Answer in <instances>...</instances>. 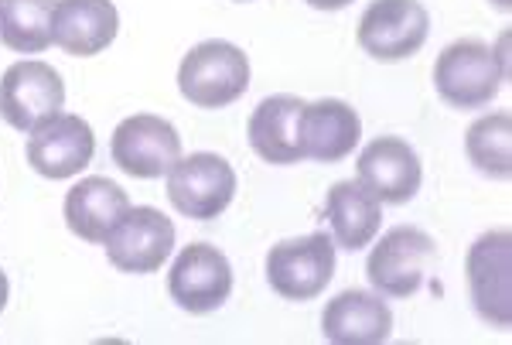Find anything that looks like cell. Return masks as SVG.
Masks as SVG:
<instances>
[{"instance_id": "9c48e42d", "label": "cell", "mask_w": 512, "mask_h": 345, "mask_svg": "<svg viewBox=\"0 0 512 345\" xmlns=\"http://www.w3.org/2000/svg\"><path fill=\"white\" fill-rule=\"evenodd\" d=\"M65 106V82L48 62H14L0 79V117L31 134Z\"/></svg>"}, {"instance_id": "277c9868", "label": "cell", "mask_w": 512, "mask_h": 345, "mask_svg": "<svg viewBox=\"0 0 512 345\" xmlns=\"http://www.w3.org/2000/svg\"><path fill=\"white\" fill-rule=\"evenodd\" d=\"M335 277V240L328 233H311L301 240H284L267 253V281L284 301L318 298Z\"/></svg>"}, {"instance_id": "ffe728a7", "label": "cell", "mask_w": 512, "mask_h": 345, "mask_svg": "<svg viewBox=\"0 0 512 345\" xmlns=\"http://www.w3.org/2000/svg\"><path fill=\"white\" fill-rule=\"evenodd\" d=\"M55 0H0V41L11 52L38 55L52 45Z\"/></svg>"}, {"instance_id": "7a4b0ae2", "label": "cell", "mask_w": 512, "mask_h": 345, "mask_svg": "<svg viewBox=\"0 0 512 345\" xmlns=\"http://www.w3.org/2000/svg\"><path fill=\"white\" fill-rule=\"evenodd\" d=\"M178 89L198 110H222L250 89V59L233 41L209 38L181 59Z\"/></svg>"}, {"instance_id": "9a60e30c", "label": "cell", "mask_w": 512, "mask_h": 345, "mask_svg": "<svg viewBox=\"0 0 512 345\" xmlns=\"http://www.w3.org/2000/svg\"><path fill=\"white\" fill-rule=\"evenodd\" d=\"M120 31V14L113 0H55L52 41L65 55L89 59L113 45Z\"/></svg>"}, {"instance_id": "cb8c5ba5", "label": "cell", "mask_w": 512, "mask_h": 345, "mask_svg": "<svg viewBox=\"0 0 512 345\" xmlns=\"http://www.w3.org/2000/svg\"><path fill=\"white\" fill-rule=\"evenodd\" d=\"M495 7H499V11H509V0H492Z\"/></svg>"}, {"instance_id": "3957f363", "label": "cell", "mask_w": 512, "mask_h": 345, "mask_svg": "<svg viewBox=\"0 0 512 345\" xmlns=\"http://www.w3.org/2000/svg\"><path fill=\"white\" fill-rule=\"evenodd\" d=\"M236 195V171L226 158L212 151H198L178 158L168 171V199L188 219L209 223L229 209Z\"/></svg>"}, {"instance_id": "7402d4cb", "label": "cell", "mask_w": 512, "mask_h": 345, "mask_svg": "<svg viewBox=\"0 0 512 345\" xmlns=\"http://www.w3.org/2000/svg\"><path fill=\"white\" fill-rule=\"evenodd\" d=\"M304 4H311L315 11H342V7H349L352 0H304Z\"/></svg>"}, {"instance_id": "8fae6325", "label": "cell", "mask_w": 512, "mask_h": 345, "mask_svg": "<svg viewBox=\"0 0 512 345\" xmlns=\"http://www.w3.org/2000/svg\"><path fill=\"white\" fill-rule=\"evenodd\" d=\"M110 154L130 178H164L181 158V137L175 123L154 113H137L113 130Z\"/></svg>"}, {"instance_id": "d6986e66", "label": "cell", "mask_w": 512, "mask_h": 345, "mask_svg": "<svg viewBox=\"0 0 512 345\" xmlns=\"http://www.w3.org/2000/svg\"><path fill=\"white\" fill-rule=\"evenodd\" d=\"M328 223H332V240L342 250H362L376 240L379 226H383V205L373 199L362 182H338L328 192Z\"/></svg>"}, {"instance_id": "7c38bea8", "label": "cell", "mask_w": 512, "mask_h": 345, "mask_svg": "<svg viewBox=\"0 0 512 345\" xmlns=\"http://www.w3.org/2000/svg\"><path fill=\"white\" fill-rule=\"evenodd\" d=\"M93 151V127L76 113H55L28 137V164L41 178H52V182L79 175L93 161Z\"/></svg>"}, {"instance_id": "4fadbf2b", "label": "cell", "mask_w": 512, "mask_h": 345, "mask_svg": "<svg viewBox=\"0 0 512 345\" xmlns=\"http://www.w3.org/2000/svg\"><path fill=\"white\" fill-rule=\"evenodd\" d=\"M359 182L373 192L379 205H403L420 192V168L417 151L403 137H376L359 154Z\"/></svg>"}, {"instance_id": "ba28073f", "label": "cell", "mask_w": 512, "mask_h": 345, "mask_svg": "<svg viewBox=\"0 0 512 345\" xmlns=\"http://www.w3.org/2000/svg\"><path fill=\"white\" fill-rule=\"evenodd\" d=\"M431 35L420 0H373L359 21V45L379 62H403L424 48Z\"/></svg>"}, {"instance_id": "2e32d148", "label": "cell", "mask_w": 512, "mask_h": 345, "mask_svg": "<svg viewBox=\"0 0 512 345\" xmlns=\"http://www.w3.org/2000/svg\"><path fill=\"white\" fill-rule=\"evenodd\" d=\"M321 332L335 345H379L393 332V311L383 294L342 291L335 301H328Z\"/></svg>"}, {"instance_id": "44dd1931", "label": "cell", "mask_w": 512, "mask_h": 345, "mask_svg": "<svg viewBox=\"0 0 512 345\" xmlns=\"http://www.w3.org/2000/svg\"><path fill=\"white\" fill-rule=\"evenodd\" d=\"M465 154L482 175L509 178L512 175V117L506 110L475 120L465 137Z\"/></svg>"}, {"instance_id": "5b68a950", "label": "cell", "mask_w": 512, "mask_h": 345, "mask_svg": "<svg viewBox=\"0 0 512 345\" xmlns=\"http://www.w3.org/2000/svg\"><path fill=\"white\" fill-rule=\"evenodd\" d=\"M103 246L110 264L123 274H154L175 250V226L154 205H130Z\"/></svg>"}, {"instance_id": "e0dca14e", "label": "cell", "mask_w": 512, "mask_h": 345, "mask_svg": "<svg viewBox=\"0 0 512 345\" xmlns=\"http://www.w3.org/2000/svg\"><path fill=\"white\" fill-rule=\"evenodd\" d=\"M130 209L127 192L110 178H82L65 195V223L72 233L86 243H106L110 229L120 223V216Z\"/></svg>"}, {"instance_id": "30bf717a", "label": "cell", "mask_w": 512, "mask_h": 345, "mask_svg": "<svg viewBox=\"0 0 512 345\" xmlns=\"http://www.w3.org/2000/svg\"><path fill=\"white\" fill-rule=\"evenodd\" d=\"M171 301L188 315H209L233 294V267L226 253L209 243H192L178 253L168 274Z\"/></svg>"}, {"instance_id": "5bb4252c", "label": "cell", "mask_w": 512, "mask_h": 345, "mask_svg": "<svg viewBox=\"0 0 512 345\" xmlns=\"http://www.w3.org/2000/svg\"><path fill=\"white\" fill-rule=\"evenodd\" d=\"M359 137H362V120L349 103L342 100L304 103L301 123H297L301 158H311L318 164H338L355 151Z\"/></svg>"}, {"instance_id": "603a6c76", "label": "cell", "mask_w": 512, "mask_h": 345, "mask_svg": "<svg viewBox=\"0 0 512 345\" xmlns=\"http://www.w3.org/2000/svg\"><path fill=\"white\" fill-rule=\"evenodd\" d=\"M7 294H11V287H7V277H4V270H0V311L7 305Z\"/></svg>"}, {"instance_id": "6da1fadb", "label": "cell", "mask_w": 512, "mask_h": 345, "mask_svg": "<svg viewBox=\"0 0 512 345\" xmlns=\"http://www.w3.org/2000/svg\"><path fill=\"white\" fill-rule=\"evenodd\" d=\"M509 69L495 48L478 38H461L437 55L434 86L437 96L454 110H482L499 96Z\"/></svg>"}, {"instance_id": "ac0fdd59", "label": "cell", "mask_w": 512, "mask_h": 345, "mask_svg": "<svg viewBox=\"0 0 512 345\" xmlns=\"http://www.w3.org/2000/svg\"><path fill=\"white\" fill-rule=\"evenodd\" d=\"M304 100L291 93L267 96L250 117V147L267 164H297L301 144H297V123H301Z\"/></svg>"}, {"instance_id": "52a82bcc", "label": "cell", "mask_w": 512, "mask_h": 345, "mask_svg": "<svg viewBox=\"0 0 512 345\" xmlns=\"http://www.w3.org/2000/svg\"><path fill=\"white\" fill-rule=\"evenodd\" d=\"M437 246L424 229L417 226H396L390 233H383V240L369 253V284L376 287V294L383 298H410L431 267Z\"/></svg>"}, {"instance_id": "8992f818", "label": "cell", "mask_w": 512, "mask_h": 345, "mask_svg": "<svg viewBox=\"0 0 512 345\" xmlns=\"http://www.w3.org/2000/svg\"><path fill=\"white\" fill-rule=\"evenodd\" d=\"M468 291L475 311L495 328H509L512 322V233L492 229L478 236L465 260Z\"/></svg>"}]
</instances>
